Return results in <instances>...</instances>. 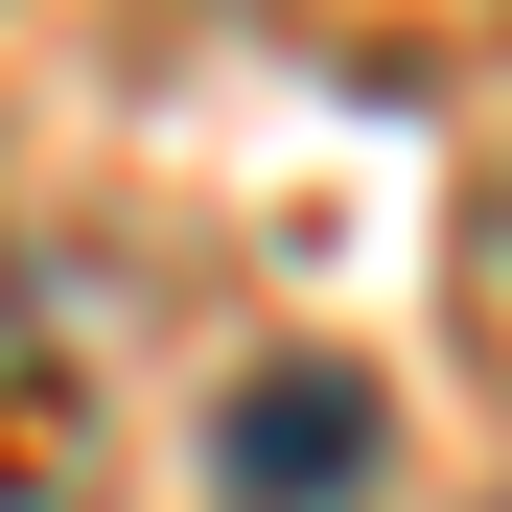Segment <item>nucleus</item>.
<instances>
[{
	"label": "nucleus",
	"instance_id": "1",
	"mask_svg": "<svg viewBox=\"0 0 512 512\" xmlns=\"http://www.w3.org/2000/svg\"><path fill=\"white\" fill-rule=\"evenodd\" d=\"M373 373H326V350H280V373H233V419H210V489L233 512H350L373 489Z\"/></svg>",
	"mask_w": 512,
	"mask_h": 512
},
{
	"label": "nucleus",
	"instance_id": "2",
	"mask_svg": "<svg viewBox=\"0 0 512 512\" xmlns=\"http://www.w3.org/2000/svg\"><path fill=\"white\" fill-rule=\"evenodd\" d=\"M489 233H512V187H489Z\"/></svg>",
	"mask_w": 512,
	"mask_h": 512
}]
</instances>
